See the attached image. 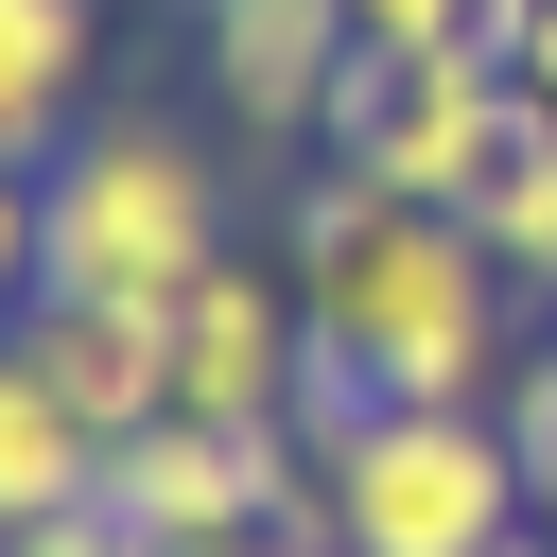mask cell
Segmentation results:
<instances>
[{"label":"cell","mask_w":557,"mask_h":557,"mask_svg":"<svg viewBox=\"0 0 557 557\" xmlns=\"http://www.w3.org/2000/svg\"><path fill=\"white\" fill-rule=\"evenodd\" d=\"M209 557H331L313 522H261V540H209Z\"/></svg>","instance_id":"cell-16"},{"label":"cell","mask_w":557,"mask_h":557,"mask_svg":"<svg viewBox=\"0 0 557 557\" xmlns=\"http://www.w3.org/2000/svg\"><path fill=\"white\" fill-rule=\"evenodd\" d=\"M296 296H313V331H331L383 400H453V418H487V400L522 383V278L470 244V209H366Z\"/></svg>","instance_id":"cell-1"},{"label":"cell","mask_w":557,"mask_h":557,"mask_svg":"<svg viewBox=\"0 0 557 557\" xmlns=\"http://www.w3.org/2000/svg\"><path fill=\"white\" fill-rule=\"evenodd\" d=\"M0 557H157V540H139L122 505H52V522H17Z\"/></svg>","instance_id":"cell-14"},{"label":"cell","mask_w":557,"mask_h":557,"mask_svg":"<svg viewBox=\"0 0 557 557\" xmlns=\"http://www.w3.org/2000/svg\"><path fill=\"white\" fill-rule=\"evenodd\" d=\"M522 139H540V104L505 52H348V87L313 122V157H348L383 209H470Z\"/></svg>","instance_id":"cell-4"},{"label":"cell","mask_w":557,"mask_h":557,"mask_svg":"<svg viewBox=\"0 0 557 557\" xmlns=\"http://www.w3.org/2000/svg\"><path fill=\"white\" fill-rule=\"evenodd\" d=\"M35 209H52V296H139L174 313L209 261H244L226 226V157L157 104H87L52 157H35Z\"/></svg>","instance_id":"cell-2"},{"label":"cell","mask_w":557,"mask_h":557,"mask_svg":"<svg viewBox=\"0 0 557 557\" xmlns=\"http://www.w3.org/2000/svg\"><path fill=\"white\" fill-rule=\"evenodd\" d=\"M104 87V0H0V157L35 174Z\"/></svg>","instance_id":"cell-8"},{"label":"cell","mask_w":557,"mask_h":557,"mask_svg":"<svg viewBox=\"0 0 557 557\" xmlns=\"http://www.w3.org/2000/svg\"><path fill=\"white\" fill-rule=\"evenodd\" d=\"M348 52H366L348 0H209V87H226L244 139H313L331 87H348Z\"/></svg>","instance_id":"cell-6"},{"label":"cell","mask_w":557,"mask_h":557,"mask_svg":"<svg viewBox=\"0 0 557 557\" xmlns=\"http://www.w3.org/2000/svg\"><path fill=\"white\" fill-rule=\"evenodd\" d=\"M296 348H313L296 261H209L174 296V418H278L296 400Z\"/></svg>","instance_id":"cell-5"},{"label":"cell","mask_w":557,"mask_h":557,"mask_svg":"<svg viewBox=\"0 0 557 557\" xmlns=\"http://www.w3.org/2000/svg\"><path fill=\"white\" fill-rule=\"evenodd\" d=\"M470 244H487V261H505V278L557 313V122H540V139H522V157L470 191Z\"/></svg>","instance_id":"cell-10"},{"label":"cell","mask_w":557,"mask_h":557,"mask_svg":"<svg viewBox=\"0 0 557 557\" xmlns=\"http://www.w3.org/2000/svg\"><path fill=\"white\" fill-rule=\"evenodd\" d=\"M52 505H104V435L52 400V366L0 331V540L17 522H52Z\"/></svg>","instance_id":"cell-9"},{"label":"cell","mask_w":557,"mask_h":557,"mask_svg":"<svg viewBox=\"0 0 557 557\" xmlns=\"http://www.w3.org/2000/svg\"><path fill=\"white\" fill-rule=\"evenodd\" d=\"M505 435H522V487H540V540H557V331L522 348V383H505Z\"/></svg>","instance_id":"cell-13"},{"label":"cell","mask_w":557,"mask_h":557,"mask_svg":"<svg viewBox=\"0 0 557 557\" xmlns=\"http://www.w3.org/2000/svg\"><path fill=\"white\" fill-rule=\"evenodd\" d=\"M348 17H366V52H505L522 0H348Z\"/></svg>","instance_id":"cell-11"},{"label":"cell","mask_w":557,"mask_h":557,"mask_svg":"<svg viewBox=\"0 0 557 557\" xmlns=\"http://www.w3.org/2000/svg\"><path fill=\"white\" fill-rule=\"evenodd\" d=\"M505 557H557V540H540V522H522V540H505Z\"/></svg>","instance_id":"cell-17"},{"label":"cell","mask_w":557,"mask_h":557,"mask_svg":"<svg viewBox=\"0 0 557 557\" xmlns=\"http://www.w3.org/2000/svg\"><path fill=\"white\" fill-rule=\"evenodd\" d=\"M17 348L52 366V400H70L104 453L174 418V313H139V296H35V313H17Z\"/></svg>","instance_id":"cell-7"},{"label":"cell","mask_w":557,"mask_h":557,"mask_svg":"<svg viewBox=\"0 0 557 557\" xmlns=\"http://www.w3.org/2000/svg\"><path fill=\"white\" fill-rule=\"evenodd\" d=\"M505 70H522V104L557 122V0H522V17H505Z\"/></svg>","instance_id":"cell-15"},{"label":"cell","mask_w":557,"mask_h":557,"mask_svg":"<svg viewBox=\"0 0 557 557\" xmlns=\"http://www.w3.org/2000/svg\"><path fill=\"white\" fill-rule=\"evenodd\" d=\"M313 470H331V557H505V540L540 522L505 400H487V418L383 400V418H366L348 453H313Z\"/></svg>","instance_id":"cell-3"},{"label":"cell","mask_w":557,"mask_h":557,"mask_svg":"<svg viewBox=\"0 0 557 557\" xmlns=\"http://www.w3.org/2000/svg\"><path fill=\"white\" fill-rule=\"evenodd\" d=\"M35 296H52V209H35V174L0 157V331H17Z\"/></svg>","instance_id":"cell-12"}]
</instances>
